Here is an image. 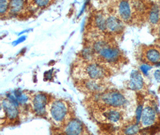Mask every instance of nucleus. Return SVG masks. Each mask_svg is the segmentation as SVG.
Segmentation results:
<instances>
[{"mask_svg":"<svg viewBox=\"0 0 160 135\" xmlns=\"http://www.w3.org/2000/svg\"><path fill=\"white\" fill-rule=\"evenodd\" d=\"M69 114L70 107L66 101L55 100L49 103L46 115L53 124L60 126L70 121L67 120Z\"/></svg>","mask_w":160,"mask_h":135,"instance_id":"f257e3e1","label":"nucleus"},{"mask_svg":"<svg viewBox=\"0 0 160 135\" xmlns=\"http://www.w3.org/2000/svg\"><path fill=\"white\" fill-rule=\"evenodd\" d=\"M77 73V76H80V79L82 80L94 79V80H103L107 77L108 72L106 67L97 62H88L79 65L76 68L74 71Z\"/></svg>","mask_w":160,"mask_h":135,"instance_id":"f03ea898","label":"nucleus"},{"mask_svg":"<svg viewBox=\"0 0 160 135\" xmlns=\"http://www.w3.org/2000/svg\"><path fill=\"white\" fill-rule=\"evenodd\" d=\"M97 102L100 106L119 108L124 106L127 100L123 94L117 91H109L101 92L97 97Z\"/></svg>","mask_w":160,"mask_h":135,"instance_id":"7ed1b4c3","label":"nucleus"},{"mask_svg":"<svg viewBox=\"0 0 160 135\" xmlns=\"http://www.w3.org/2000/svg\"><path fill=\"white\" fill-rule=\"evenodd\" d=\"M49 103L48 96L42 92L37 93L32 96L31 99L32 109L34 112L38 116L47 115Z\"/></svg>","mask_w":160,"mask_h":135,"instance_id":"20e7f679","label":"nucleus"},{"mask_svg":"<svg viewBox=\"0 0 160 135\" xmlns=\"http://www.w3.org/2000/svg\"><path fill=\"white\" fill-rule=\"evenodd\" d=\"M116 108L101 106V109L97 112V118L102 122L115 124L120 121L121 114Z\"/></svg>","mask_w":160,"mask_h":135,"instance_id":"39448f33","label":"nucleus"},{"mask_svg":"<svg viewBox=\"0 0 160 135\" xmlns=\"http://www.w3.org/2000/svg\"><path fill=\"white\" fill-rule=\"evenodd\" d=\"M18 101L13 99H4L1 102V109L4 111L5 116L10 120H14L19 115Z\"/></svg>","mask_w":160,"mask_h":135,"instance_id":"423d86ee","label":"nucleus"},{"mask_svg":"<svg viewBox=\"0 0 160 135\" xmlns=\"http://www.w3.org/2000/svg\"><path fill=\"white\" fill-rule=\"evenodd\" d=\"M106 32L112 34H120L124 29L122 21L117 16L110 15L106 18Z\"/></svg>","mask_w":160,"mask_h":135,"instance_id":"0eeeda50","label":"nucleus"},{"mask_svg":"<svg viewBox=\"0 0 160 135\" xmlns=\"http://www.w3.org/2000/svg\"><path fill=\"white\" fill-rule=\"evenodd\" d=\"M117 12L119 18L122 21L128 22L131 19L132 8L128 0H120L117 4Z\"/></svg>","mask_w":160,"mask_h":135,"instance_id":"6e6552de","label":"nucleus"},{"mask_svg":"<svg viewBox=\"0 0 160 135\" xmlns=\"http://www.w3.org/2000/svg\"><path fill=\"white\" fill-rule=\"evenodd\" d=\"M28 6V0H9L8 14L12 16L21 14Z\"/></svg>","mask_w":160,"mask_h":135,"instance_id":"1a4fd4ad","label":"nucleus"},{"mask_svg":"<svg viewBox=\"0 0 160 135\" xmlns=\"http://www.w3.org/2000/svg\"><path fill=\"white\" fill-rule=\"evenodd\" d=\"M84 132V127L82 122L77 120H70L64 126L63 133L66 135H81Z\"/></svg>","mask_w":160,"mask_h":135,"instance_id":"9d476101","label":"nucleus"},{"mask_svg":"<svg viewBox=\"0 0 160 135\" xmlns=\"http://www.w3.org/2000/svg\"><path fill=\"white\" fill-rule=\"evenodd\" d=\"M103 80L87 79L82 80V86L88 92L92 93H100L106 90L105 85L103 84Z\"/></svg>","mask_w":160,"mask_h":135,"instance_id":"9b49d317","label":"nucleus"},{"mask_svg":"<svg viewBox=\"0 0 160 135\" xmlns=\"http://www.w3.org/2000/svg\"><path fill=\"white\" fill-rule=\"evenodd\" d=\"M155 120V112L151 107H146L143 111L141 117L142 124L146 126H151Z\"/></svg>","mask_w":160,"mask_h":135,"instance_id":"f8f14e48","label":"nucleus"},{"mask_svg":"<svg viewBox=\"0 0 160 135\" xmlns=\"http://www.w3.org/2000/svg\"><path fill=\"white\" fill-rule=\"evenodd\" d=\"M129 86L132 90L136 91L142 89L143 80L141 74L138 71H133L131 73Z\"/></svg>","mask_w":160,"mask_h":135,"instance_id":"ddd939ff","label":"nucleus"},{"mask_svg":"<svg viewBox=\"0 0 160 135\" xmlns=\"http://www.w3.org/2000/svg\"><path fill=\"white\" fill-rule=\"evenodd\" d=\"M106 18L107 16L102 13H98L95 15L93 23L98 32L106 31Z\"/></svg>","mask_w":160,"mask_h":135,"instance_id":"4468645a","label":"nucleus"},{"mask_svg":"<svg viewBox=\"0 0 160 135\" xmlns=\"http://www.w3.org/2000/svg\"><path fill=\"white\" fill-rule=\"evenodd\" d=\"M146 58L151 63L160 62V52L156 49H149L146 52Z\"/></svg>","mask_w":160,"mask_h":135,"instance_id":"2eb2a0df","label":"nucleus"},{"mask_svg":"<svg viewBox=\"0 0 160 135\" xmlns=\"http://www.w3.org/2000/svg\"><path fill=\"white\" fill-rule=\"evenodd\" d=\"M53 0H28L29 5L36 8L43 9L50 6Z\"/></svg>","mask_w":160,"mask_h":135,"instance_id":"dca6fc26","label":"nucleus"},{"mask_svg":"<svg viewBox=\"0 0 160 135\" xmlns=\"http://www.w3.org/2000/svg\"><path fill=\"white\" fill-rule=\"evenodd\" d=\"M160 12L157 6H154L152 7L150 14H149V21L152 24H157L159 21Z\"/></svg>","mask_w":160,"mask_h":135,"instance_id":"f3484780","label":"nucleus"},{"mask_svg":"<svg viewBox=\"0 0 160 135\" xmlns=\"http://www.w3.org/2000/svg\"><path fill=\"white\" fill-rule=\"evenodd\" d=\"M139 128L137 125H132L125 129L124 133L127 135H134L138 132Z\"/></svg>","mask_w":160,"mask_h":135,"instance_id":"a211bd4d","label":"nucleus"},{"mask_svg":"<svg viewBox=\"0 0 160 135\" xmlns=\"http://www.w3.org/2000/svg\"><path fill=\"white\" fill-rule=\"evenodd\" d=\"M159 127H158L157 126H151L150 127H148V128L145 129V133H148V134H153V133H156L158 131H159Z\"/></svg>","mask_w":160,"mask_h":135,"instance_id":"6ab92c4d","label":"nucleus"},{"mask_svg":"<svg viewBox=\"0 0 160 135\" xmlns=\"http://www.w3.org/2000/svg\"><path fill=\"white\" fill-rule=\"evenodd\" d=\"M152 69V67L147 65V64H143L140 66V70L145 75H147L148 73V71H149Z\"/></svg>","mask_w":160,"mask_h":135,"instance_id":"aec40b11","label":"nucleus"},{"mask_svg":"<svg viewBox=\"0 0 160 135\" xmlns=\"http://www.w3.org/2000/svg\"><path fill=\"white\" fill-rule=\"evenodd\" d=\"M142 106L140 105L138 107L137 111H136V119H137V122H138L140 119H141V117H142Z\"/></svg>","mask_w":160,"mask_h":135,"instance_id":"412c9836","label":"nucleus"},{"mask_svg":"<svg viewBox=\"0 0 160 135\" xmlns=\"http://www.w3.org/2000/svg\"><path fill=\"white\" fill-rule=\"evenodd\" d=\"M154 77L156 80L160 83V70H157L154 73Z\"/></svg>","mask_w":160,"mask_h":135,"instance_id":"4be33fe9","label":"nucleus"},{"mask_svg":"<svg viewBox=\"0 0 160 135\" xmlns=\"http://www.w3.org/2000/svg\"><path fill=\"white\" fill-rule=\"evenodd\" d=\"M158 65V66H160V63H158V65Z\"/></svg>","mask_w":160,"mask_h":135,"instance_id":"5701e85b","label":"nucleus"},{"mask_svg":"<svg viewBox=\"0 0 160 135\" xmlns=\"http://www.w3.org/2000/svg\"><path fill=\"white\" fill-rule=\"evenodd\" d=\"M159 35H160V29H159Z\"/></svg>","mask_w":160,"mask_h":135,"instance_id":"b1692460","label":"nucleus"}]
</instances>
